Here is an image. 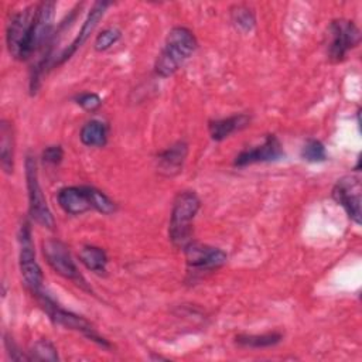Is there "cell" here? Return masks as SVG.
Masks as SVG:
<instances>
[{"label":"cell","instance_id":"cell-16","mask_svg":"<svg viewBox=\"0 0 362 362\" xmlns=\"http://www.w3.org/2000/svg\"><path fill=\"white\" fill-rule=\"evenodd\" d=\"M0 165L6 174H11L14 168V134L13 126L7 120L0 124Z\"/></svg>","mask_w":362,"mask_h":362},{"label":"cell","instance_id":"cell-21","mask_svg":"<svg viewBox=\"0 0 362 362\" xmlns=\"http://www.w3.org/2000/svg\"><path fill=\"white\" fill-rule=\"evenodd\" d=\"M301 157L308 163H322L327 160V151L320 140L310 139L303 146Z\"/></svg>","mask_w":362,"mask_h":362},{"label":"cell","instance_id":"cell-11","mask_svg":"<svg viewBox=\"0 0 362 362\" xmlns=\"http://www.w3.org/2000/svg\"><path fill=\"white\" fill-rule=\"evenodd\" d=\"M284 156L280 140L274 134H267L262 144L242 150L233 160V165L246 167L256 163L277 161Z\"/></svg>","mask_w":362,"mask_h":362},{"label":"cell","instance_id":"cell-4","mask_svg":"<svg viewBox=\"0 0 362 362\" xmlns=\"http://www.w3.org/2000/svg\"><path fill=\"white\" fill-rule=\"evenodd\" d=\"M38 304L41 305V308L47 313V315L49 317V320L57 324V325H61L64 328H68V329H74V331H78L81 332L82 335H85L86 338H89L90 341H95L96 344L105 346V348H109V342L102 338L93 328V325L86 320L83 318L82 315H78L72 311H68V310H64L61 308L49 296H47L42 290L37 291L33 294Z\"/></svg>","mask_w":362,"mask_h":362},{"label":"cell","instance_id":"cell-14","mask_svg":"<svg viewBox=\"0 0 362 362\" xmlns=\"http://www.w3.org/2000/svg\"><path fill=\"white\" fill-rule=\"evenodd\" d=\"M188 154V144L185 141H177L158 153L157 171L165 177L177 175L182 171L185 158Z\"/></svg>","mask_w":362,"mask_h":362},{"label":"cell","instance_id":"cell-5","mask_svg":"<svg viewBox=\"0 0 362 362\" xmlns=\"http://www.w3.org/2000/svg\"><path fill=\"white\" fill-rule=\"evenodd\" d=\"M25 185L28 192V214L31 219L47 229H54L55 221L38 181L37 161L30 154L25 157Z\"/></svg>","mask_w":362,"mask_h":362},{"label":"cell","instance_id":"cell-17","mask_svg":"<svg viewBox=\"0 0 362 362\" xmlns=\"http://www.w3.org/2000/svg\"><path fill=\"white\" fill-rule=\"evenodd\" d=\"M82 144L88 147H103L107 143V129L100 120L86 122L79 133Z\"/></svg>","mask_w":362,"mask_h":362},{"label":"cell","instance_id":"cell-27","mask_svg":"<svg viewBox=\"0 0 362 362\" xmlns=\"http://www.w3.org/2000/svg\"><path fill=\"white\" fill-rule=\"evenodd\" d=\"M4 345H6V349H7V354L10 355L11 359H14V361H30V356H27L23 352H20L17 349L16 344L13 342V339L8 338L7 335L4 337Z\"/></svg>","mask_w":362,"mask_h":362},{"label":"cell","instance_id":"cell-24","mask_svg":"<svg viewBox=\"0 0 362 362\" xmlns=\"http://www.w3.org/2000/svg\"><path fill=\"white\" fill-rule=\"evenodd\" d=\"M232 21L238 28L243 31H250L255 25V17L250 8L245 6H236L232 8Z\"/></svg>","mask_w":362,"mask_h":362},{"label":"cell","instance_id":"cell-25","mask_svg":"<svg viewBox=\"0 0 362 362\" xmlns=\"http://www.w3.org/2000/svg\"><path fill=\"white\" fill-rule=\"evenodd\" d=\"M75 102L88 112H95L102 106V99L93 92H83L75 98Z\"/></svg>","mask_w":362,"mask_h":362},{"label":"cell","instance_id":"cell-26","mask_svg":"<svg viewBox=\"0 0 362 362\" xmlns=\"http://www.w3.org/2000/svg\"><path fill=\"white\" fill-rule=\"evenodd\" d=\"M41 158L44 163H47L49 165H57L64 158V150L61 146H48L44 148Z\"/></svg>","mask_w":362,"mask_h":362},{"label":"cell","instance_id":"cell-22","mask_svg":"<svg viewBox=\"0 0 362 362\" xmlns=\"http://www.w3.org/2000/svg\"><path fill=\"white\" fill-rule=\"evenodd\" d=\"M122 37V33L120 30L115 28V27H109V28H105L102 30L96 38H95V42H93V47L96 51H106L109 49L113 44H116Z\"/></svg>","mask_w":362,"mask_h":362},{"label":"cell","instance_id":"cell-6","mask_svg":"<svg viewBox=\"0 0 362 362\" xmlns=\"http://www.w3.org/2000/svg\"><path fill=\"white\" fill-rule=\"evenodd\" d=\"M18 246H20V250H18L20 273L25 286L34 294L41 290L44 274L35 259L31 228L27 221H24L18 229Z\"/></svg>","mask_w":362,"mask_h":362},{"label":"cell","instance_id":"cell-12","mask_svg":"<svg viewBox=\"0 0 362 362\" xmlns=\"http://www.w3.org/2000/svg\"><path fill=\"white\" fill-rule=\"evenodd\" d=\"M109 7L107 1H95L93 6L90 7L85 21L81 25V30L78 33V35L75 37V40L58 55V59L55 61L57 65L65 62L68 58H71L72 54H75V51L82 47V44L88 40V37L90 35V33L93 31V28L96 27V24L99 23V20L103 17V14L106 13V8Z\"/></svg>","mask_w":362,"mask_h":362},{"label":"cell","instance_id":"cell-3","mask_svg":"<svg viewBox=\"0 0 362 362\" xmlns=\"http://www.w3.org/2000/svg\"><path fill=\"white\" fill-rule=\"evenodd\" d=\"M201 208V199L194 191H180L171 206L168 238L175 247L184 249L192 242V222Z\"/></svg>","mask_w":362,"mask_h":362},{"label":"cell","instance_id":"cell-23","mask_svg":"<svg viewBox=\"0 0 362 362\" xmlns=\"http://www.w3.org/2000/svg\"><path fill=\"white\" fill-rule=\"evenodd\" d=\"M90 198H92V206L100 214L110 215L116 212V204L102 191L90 187Z\"/></svg>","mask_w":362,"mask_h":362},{"label":"cell","instance_id":"cell-19","mask_svg":"<svg viewBox=\"0 0 362 362\" xmlns=\"http://www.w3.org/2000/svg\"><path fill=\"white\" fill-rule=\"evenodd\" d=\"M283 335L280 332H266V334H239L235 337V344L242 348H269L280 344Z\"/></svg>","mask_w":362,"mask_h":362},{"label":"cell","instance_id":"cell-1","mask_svg":"<svg viewBox=\"0 0 362 362\" xmlns=\"http://www.w3.org/2000/svg\"><path fill=\"white\" fill-rule=\"evenodd\" d=\"M197 38L187 27H173L165 38V42L157 55L154 72L161 78L174 75L184 62L195 52Z\"/></svg>","mask_w":362,"mask_h":362},{"label":"cell","instance_id":"cell-9","mask_svg":"<svg viewBox=\"0 0 362 362\" xmlns=\"http://www.w3.org/2000/svg\"><path fill=\"white\" fill-rule=\"evenodd\" d=\"M184 252L189 273L212 272L222 267L228 260V255L222 249L197 242L188 243Z\"/></svg>","mask_w":362,"mask_h":362},{"label":"cell","instance_id":"cell-13","mask_svg":"<svg viewBox=\"0 0 362 362\" xmlns=\"http://www.w3.org/2000/svg\"><path fill=\"white\" fill-rule=\"evenodd\" d=\"M57 199L59 206L64 209V212L69 215H81L89 209H93L89 185H81V187L74 185V187L61 188L58 191Z\"/></svg>","mask_w":362,"mask_h":362},{"label":"cell","instance_id":"cell-15","mask_svg":"<svg viewBox=\"0 0 362 362\" xmlns=\"http://www.w3.org/2000/svg\"><path fill=\"white\" fill-rule=\"evenodd\" d=\"M250 123V116L246 113L232 115L223 119H215L208 123V132L214 141H222L235 132L247 127Z\"/></svg>","mask_w":362,"mask_h":362},{"label":"cell","instance_id":"cell-8","mask_svg":"<svg viewBox=\"0 0 362 362\" xmlns=\"http://www.w3.org/2000/svg\"><path fill=\"white\" fill-rule=\"evenodd\" d=\"M42 255L49 267L66 280H71L82 288H88V284L79 273L66 245L58 239H47L42 242Z\"/></svg>","mask_w":362,"mask_h":362},{"label":"cell","instance_id":"cell-20","mask_svg":"<svg viewBox=\"0 0 362 362\" xmlns=\"http://www.w3.org/2000/svg\"><path fill=\"white\" fill-rule=\"evenodd\" d=\"M30 359L35 361H58V352L54 344L48 339H38L30 349Z\"/></svg>","mask_w":362,"mask_h":362},{"label":"cell","instance_id":"cell-7","mask_svg":"<svg viewBox=\"0 0 362 362\" xmlns=\"http://www.w3.org/2000/svg\"><path fill=\"white\" fill-rule=\"evenodd\" d=\"M327 55L331 62H342L361 41V31L352 20L337 18L328 27Z\"/></svg>","mask_w":362,"mask_h":362},{"label":"cell","instance_id":"cell-2","mask_svg":"<svg viewBox=\"0 0 362 362\" xmlns=\"http://www.w3.org/2000/svg\"><path fill=\"white\" fill-rule=\"evenodd\" d=\"M37 4L13 14L6 27V42L11 57L24 61L40 49L35 38Z\"/></svg>","mask_w":362,"mask_h":362},{"label":"cell","instance_id":"cell-10","mask_svg":"<svg viewBox=\"0 0 362 362\" xmlns=\"http://www.w3.org/2000/svg\"><path fill=\"white\" fill-rule=\"evenodd\" d=\"M334 201L341 205L348 216L361 225V180L356 175H345L339 178L331 192Z\"/></svg>","mask_w":362,"mask_h":362},{"label":"cell","instance_id":"cell-18","mask_svg":"<svg viewBox=\"0 0 362 362\" xmlns=\"http://www.w3.org/2000/svg\"><path fill=\"white\" fill-rule=\"evenodd\" d=\"M79 262L90 272L93 273H105L106 264H107V256L106 252L102 247L86 245L79 252Z\"/></svg>","mask_w":362,"mask_h":362}]
</instances>
